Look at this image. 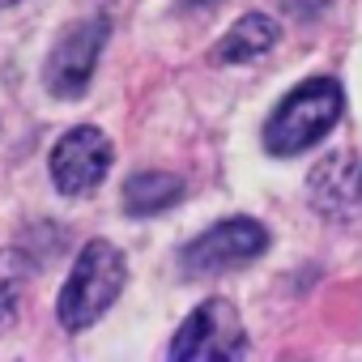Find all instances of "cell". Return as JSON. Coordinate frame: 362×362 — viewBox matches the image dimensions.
<instances>
[{
	"instance_id": "6da1fadb",
	"label": "cell",
	"mask_w": 362,
	"mask_h": 362,
	"mask_svg": "<svg viewBox=\"0 0 362 362\" xmlns=\"http://www.w3.org/2000/svg\"><path fill=\"white\" fill-rule=\"evenodd\" d=\"M128 281V260L115 243L107 239H90L77 252V264L56 298V315L64 332H86L90 324H98L107 315V307L119 298Z\"/></svg>"
},
{
	"instance_id": "7a4b0ae2",
	"label": "cell",
	"mask_w": 362,
	"mask_h": 362,
	"mask_svg": "<svg viewBox=\"0 0 362 362\" xmlns=\"http://www.w3.org/2000/svg\"><path fill=\"white\" fill-rule=\"evenodd\" d=\"M345 111V94L332 77H311L303 86H294L277 111L264 124V149L277 158H294L303 149H311Z\"/></svg>"
},
{
	"instance_id": "3957f363",
	"label": "cell",
	"mask_w": 362,
	"mask_h": 362,
	"mask_svg": "<svg viewBox=\"0 0 362 362\" xmlns=\"http://www.w3.org/2000/svg\"><path fill=\"white\" fill-rule=\"evenodd\" d=\"M243 354H247V332H243V320H239L235 303H226V298L201 303L179 324V332L170 341L175 362H230V358H243Z\"/></svg>"
},
{
	"instance_id": "277c9868",
	"label": "cell",
	"mask_w": 362,
	"mask_h": 362,
	"mask_svg": "<svg viewBox=\"0 0 362 362\" xmlns=\"http://www.w3.org/2000/svg\"><path fill=\"white\" fill-rule=\"evenodd\" d=\"M107 35H111V22L103 13H94V18L73 22L56 39V47L47 56V73H43V81L56 98H81L86 94L90 77L98 69V56L107 47Z\"/></svg>"
},
{
	"instance_id": "5b68a950",
	"label": "cell",
	"mask_w": 362,
	"mask_h": 362,
	"mask_svg": "<svg viewBox=\"0 0 362 362\" xmlns=\"http://www.w3.org/2000/svg\"><path fill=\"white\" fill-rule=\"evenodd\" d=\"M269 247V230L252 218H226L218 226H209L205 235H197L184 252H179V264H184L188 277H205V273H226L239 269L256 256H264Z\"/></svg>"
},
{
	"instance_id": "8992f818",
	"label": "cell",
	"mask_w": 362,
	"mask_h": 362,
	"mask_svg": "<svg viewBox=\"0 0 362 362\" xmlns=\"http://www.w3.org/2000/svg\"><path fill=\"white\" fill-rule=\"evenodd\" d=\"M107 170H111V141H107V132H98L90 124L69 128L52 149V184L64 197L94 192L107 179Z\"/></svg>"
},
{
	"instance_id": "52a82bcc",
	"label": "cell",
	"mask_w": 362,
	"mask_h": 362,
	"mask_svg": "<svg viewBox=\"0 0 362 362\" xmlns=\"http://www.w3.org/2000/svg\"><path fill=\"white\" fill-rule=\"evenodd\" d=\"M277 22L273 18H264V13H247V18H239L230 30H226V39L209 52V60L214 64H247V60H260L264 52H273L277 47Z\"/></svg>"
},
{
	"instance_id": "ba28073f",
	"label": "cell",
	"mask_w": 362,
	"mask_h": 362,
	"mask_svg": "<svg viewBox=\"0 0 362 362\" xmlns=\"http://www.w3.org/2000/svg\"><path fill=\"white\" fill-rule=\"evenodd\" d=\"M179 197H184V179L170 175V170H136L124 184V209L132 218L162 214V209L179 205Z\"/></svg>"
},
{
	"instance_id": "9c48e42d",
	"label": "cell",
	"mask_w": 362,
	"mask_h": 362,
	"mask_svg": "<svg viewBox=\"0 0 362 362\" xmlns=\"http://www.w3.org/2000/svg\"><path fill=\"white\" fill-rule=\"evenodd\" d=\"M30 269H35V264H30L26 252H18V247H5V252H0V332L18 320V307H22Z\"/></svg>"
},
{
	"instance_id": "30bf717a",
	"label": "cell",
	"mask_w": 362,
	"mask_h": 362,
	"mask_svg": "<svg viewBox=\"0 0 362 362\" xmlns=\"http://www.w3.org/2000/svg\"><path fill=\"white\" fill-rule=\"evenodd\" d=\"M9 5H18V0H0V9H9Z\"/></svg>"
}]
</instances>
